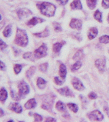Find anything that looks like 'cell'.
Here are the masks:
<instances>
[{
  "label": "cell",
  "mask_w": 109,
  "mask_h": 122,
  "mask_svg": "<svg viewBox=\"0 0 109 122\" xmlns=\"http://www.w3.org/2000/svg\"><path fill=\"white\" fill-rule=\"evenodd\" d=\"M72 85L75 89L78 90L79 91H81V90H84V86L83 84L82 83V82L79 80L78 78H76L74 77L72 81Z\"/></svg>",
  "instance_id": "cell-7"
},
{
  "label": "cell",
  "mask_w": 109,
  "mask_h": 122,
  "mask_svg": "<svg viewBox=\"0 0 109 122\" xmlns=\"http://www.w3.org/2000/svg\"><path fill=\"white\" fill-rule=\"evenodd\" d=\"M46 81L44 79L41 78V77H39V78L38 79V80H37V86H38V87H39L40 89H44L45 87V86H46Z\"/></svg>",
  "instance_id": "cell-17"
},
{
  "label": "cell",
  "mask_w": 109,
  "mask_h": 122,
  "mask_svg": "<svg viewBox=\"0 0 109 122\" xmlns=\"http://www.w3.org/2000/svg\"><path fill=\"white\" fill-rule=\"evenodd\" d=\"M0 44H1V45H0L1 50H4V48H5L6 47V43H4V42L3 41V40H1V41H0Z\"/></svg>",
  "instance_id": "cell-37"
},
{
  "label": "cell",
  "mask_w": 109,
  "mask_h": 122,
  "mask_svg": "<svg viewBox=\"0 0 109 122\" xmlns=\"http://www.w3.org/2000/svg\"><path fill=\"white\" fill-rule=\"evenodd\" d=\"M67 106L68 107V108L72 110L74 113H76L78 111V106L73 103H68Z\"/></svg>",
  "instance_id": "cell-22"
},
{
  "label": "cell",
  "mask_w": 109,
  "mask_h": 122,
  "mask_svg": "<svg viewBox=\"0 0 109 122\" xmlns=\"http://www.w3.org/2000/svg\"><path fill=\"white\" fill-rule=\"evenodd\" d=\"M100 42L102 44H108L109 42V35H103L100 37Z\"/></svg>",
  "instance_id": "cell-21"
},
{
  "label": "cell",
  "mask_w": 109,
  "mask_h": 122,
  "mask_svg": "<svg viewBox=\"0 0 109 122\" xmlns=\"http://www.w3.org/2000/svg\"><path fill=\"white\" fill-rule=\"evenodd\" d=\"M5 68H6V66H5L4 62H1V69L2 70V71H4L5 69Z\"/></svg>",
  "instance_id": "cell-41"
},
{
  "label": "cell",
  "mask_w": 109,
  "mask_h": 122,
  "mask_svg": "<svg viewBox=\"0 0 109 122\" xmlns=\"http://www.w3.org/2000/svg\"><path fill=\"white\" fill-rule=\"evenodd\" d=\"M56 109L58 111H66V107H65V105L61 101H59V102H57V104H56Z\"/></svg>",
  "instance_id": "cell-18"
},
{
  "label": "cell",
  "mask_w": 109,
  "mask_h": 122,
  "mask_svg": "<svg viewBox=\"0 0 109 122\" xmlns=\"http://www.w3.org/2000/svg\"><path fill=\"white\" fill-rule=\"evenodd\" d=\"M34 117H35V122H42V117L38 114H34Z\"/></svg>",
  "instance_id": "cell-33"
},
{
  "label": "cell",
  "mask_w": 109,
  "mask_h": 122,
  "mask_svg": "<svg viewBox=\"0 0 109 122\" xmlns=\"http://www.w3.org/2000/svg\"><path fill=\"white\" fill-rule=\"evenodd\" d=\"M27 43H28V37L25 31L20 29H18L16 33V37H15V44H17L18 46H20L25 47Z\"/></svg>",
  "instance_id": "cell-2"
},
{
  "label": "cell",
  "mask_w": 109,
  "mask_h": 122,
  "mask_svg": "<svg viewBox=\"0 0 109 122\" xmlns=\"http://www.w3.org/2000/svg\"><path fill=\"white\" fill-rule=\"evenodd\" d=\"M35 106H36V102L35 99H30L27 102L26 104L25 105V107L27 109H31L35 108Z\"/></svg>",
  "instance_id": "cell-14"
},
{
  "label": "cell",
  "mask_w": 109,
  "mask_h": 122,
  "mask_svg": "<svg viewBox=\"0 0 109 122\" xmlns=\"http://www.w3.org/2000/svg\"><path fill=\"white\" fill-rule=\"evenodd\" d=\"M0 113H1V114H0V117H2V116L4 115V111H3L2 109L0 110Z\"/></svg>",
  "instance_id": "cell-43"
},
{
  "label": "cell",
  "mask_w": 109,
  "mask_h": 122,
  "mask_svg": "<svg viewBox=\"0 0 109 122\" xmlns=\"http://www.w3.org/2000/svg\"><path fill=\"white\" fill-rule=\"evenodd\" d=\"M34 35L37 36V37H46L48 35V30L46 29H45L44 31L42 32V33H35Z\"/></svg>",
  "instance_id": "cell-27"
},
{
  "label": "cell",
  "mask_w": 109,
  "mask_h": 122,
  "mask_svg": "<svg viewBox=\"0 0 109 122\" xmlns=\"http://www.w3.org/2000/svg\"><path fill=\"white\" fill-rule=\"evenodd\" d=\"M102 6L104 8H109V0H102Z\"/></svg>",
  "instance_id": "cell-34"
},
{
  "label": "cell",
  "mask_w": 109,
  "mask_h": 122,
  "mask_svg": "<svg viewBox=\"0 0 109 122\" xmlns=\"http://www.w3.org/2000/svg\"><path fill=\"white\" fill-rule=\"evenodd\" d=\"M31 54H32L30 52L25 53V54L23 55V58H25V59H29V58L31 57Z\"/></svg>",
  "instance_id": "cell-38"
},
{
  "label": "cell",
  "mask_w": 109,
  "mask_h": 122,
  "mask_svg": "<svg viewBox=\"0 0 109 122\" xmlns=\"http://www.w3.org/2000/svg\"><path fill=\"white\" fill-rule=\"evenodd\" d=\"M68 0H57V1L61 5H65Z\"/></svg>",
  "instance_id": "cell-39"
},
{
  "label": "cell",
  "mask_w": 109,
  "mask_h": 122,
  "mask_svg": "<svg viewBox=\"0 0 109 122\" xmlns=\"http://www.w3.org/2000/svg\"><path fill=\"white\" fill-rule=\"evenodd\" d=\"M55 82L57 85H62V83H63V81H61L58 77H55Z\"/></svg>",
  "instance_id": "cell-36"
},
{
  "label": "cell",
  "mask_w": 109,
  "mask_h": 122,
  "mask_svg": "<svg viewBox=\"0 0 109 122\" xmlns=\"http://www.w3.org/2000/svg\"><path fill=\"white\" fill-rule=\"evenodd\" d=\"M61 47H62V44L60 43H56L55 44L53 45V51L54 52H59L61 50Z\"/></svg>",
  "instance_id": "cell-24"
},
{
  "label": "cell",
  "mask_w": 109,
  "mask_h": 122,
  "mask_svg": "<svg viewBox=\"0 0 109 122\" xmlns=\"http://www.w3.org/2000/svg\"><path fill=\"white\" fill-rule=\"evenodd\" d=\"M19 94L21 96H25L29 92V87L24 81L20 82L18 85Z\"/></svg>",
  "instance_id": "cell-4"
},
{
  "label": "cell",
  "mask_w": 109,
  "mask_h": 122,
  "mask_svg": "<svg viewBox=\"0 0 109 122\" xmlns=\"http://www.w3.org/2000/svg\"><path fill=\"white\" fill-rule=\"evenodd\" d=\"M43 21H44V20L43 19H42V18L34 17V18H31L30 20L27 22V25H32V26H34V25H35L37 23L42 22Z\"/></svg>",
  "instance_id": "cell-15"
},
{
  "label": "cell",
  "mask_w": 109,
  "mask_h": 122,
  "mask_svg": "<svg viewBox=\"0 0 109 122\" xmlns=\"http://www.w3.org/2000/svg\"><path fill=\"white\" fill-rule=\"evenodd\" d=\"M70 7L71 8L73 9H77V10H81L83 6H82V4L80 3V0H74L72 2V4L70 5Z\"/></svg>",
  "instance_id": "cell-12"
},
{
  "label": "cell",
  "mask_w": 109,
  "mask_h": 122,
  "mask_svg": "<svg viewBox=\"0 0 109 122\" xmlns=\"http://www.w3.org/2000/svg\"><path fill=\"white\" fill-rule=\"evenodd\" d=\"M46 122H55L56 120H55V119H53V118L48 117L46 119Z\"/></svg>",
  "instance_id": "cell-40"
},
{
  "label": "cell",
  "mask_w": 109,
  "mask_h": 122,
  "mask_svg": "<svg viewBox=\"0 0 109 122\" xmlns=\"http://www.w3.org/2000/svg\"><path fill=\"white\" fill-rule=\"evenodd\" d=\"M108 22H109V16H108Z\"/></svg>",
  "instance_id": "cell-44"
},
{
  "label": "cell",
  "mask_w": 109,
  "mask_h": 122,
  "mask_svg": "<svg viewBox=\"0 0 109 122\" xmlns=\"http://www.w3.org/2000/svg\"><path fill=\"white\" fill-rule=\"evenodd\" d=\"M8 97V93L4 87L1 89V101L4 102Z\"/></svg>",
  "instance_id": "cell-19"
},
{
  "label": "cell",
  "mask_w": 109,
  "mask_h": 122,
  "mask_svg": "<svg viewBox=\"0 0 109 122\" xmlns=\"http://www.w3.org/2000/svg\"><path fill=\"white\" fill-rule=\"evenodd\" d=\"M53 26H54V29H55V30H56V31H61V27L60 26V25L59 24H58L57 22H54L53 23Z\"/></svg>",
  "instance_id": "cell-31"
},
{
  "label": "cell",
  "mask_w": 109,
  "mask_h": 122,
  "mask_svg": "<svg viewBox=\"0 0 109 122\" xmlns=\"http://www.w3.org/2000/svg\"><path fill=\"white\" fill-rule=\"evenodd\" d=\"M94 18L98 22H102V13L99 10H97L94 14Z\"/></svg>",
  "instance_id": "cell-25"
},
{
  "label": "cell",
  "mask_w": 109,
  "mask_h": 122,
  "mask_svg": "<svg viewBox=\"0 0 109 122\" xmlns=\"http://www.w3.org/2000/svg\"><path fill=\"white\" fill-rule=\"evenodd\" d=\"M81 56H82V52L81 51H79V52H77L76 54L74 55L73 59L74 60H79V58H81Z\"/></svg>",
  "instance_id": "cell-32"
},
{
  "label": "cell",
  "mask_w": 109,
  "mask_h": 122,
  "mask_svg": "<svg viewBox=\"0 0 109 122\" xmlns=\"http://www.w3.org/2000/svg\"><path fill=\"white\" fill-rule=\"evenodd\" d=\"M67 74V71H66V66L63 64H61L59 67V75L62 79H65V76Z\"/></svg>",
  "instance_id": "cell-16"
},
{
  "label": "cell",
  "mask_w": 109,
  "mask_h": 122,
  "mask_svg": "<svg viewBox=\"0 0 109 122\" xmlns=\"http://www.w3.org/2000/svg\"><path fill=\"white\" fill-rule=\"evenodd\" d=\"M21 69H22V66L21 65H18V64H17L16 65L14 66V72H15L17 74H18V73L21 72Z\"/></svg>",
  "instance_id": "cell-30"
},
{
  "label": "cell",
  "mask_w": 109,
  "mask_h": 122,
  "mask_svg": "<svg viewBox=\"0 0 109 122\" xmlns=\"http://www.w3.org/2000/svg\"><path fill=\"white\" fill-rule=\"evenodd\" d=\"M38 6L40 10L41 13L46 16L51 17L55 14L56 7L51 3L43 2L41 4L38 5Z\"/></svg>",
  "instance_id": "cell-1"
},
{
  "label": "cell",
  "mask_w": 109,
  "mask_h": 122,
  "mask_svg": "<svg viewBox=\"0 0 109 122\" xmlns=\"http://www.w3.org/2000/svg\"><path fill=\"white\" fill-rule=\"evenodd\" d=\"M46 51H47V47L46 44H43L38 49L35 50L34 52V56L38 58H42L46 55Z\"/></svg>",
  "instance_id": "cell-3"
},
{
  "label": "cell",
  "mask_w": 109,
  "mask_h": 122,
  "mask_svg": "<svg viewBox=\"0 0 109 122\" xmlns=\"http://www.w3.org/2000/svg\"><path fill=\"white\" fill-rule=\"evenodd\" d=\"M104 110L106 111V112L107 115H108L109 116V108H108V107H105Z\"/></svg>",
  "instance_id": "cell-42"
},
{
  "label": "cell",
  "mask_w": 109,
  "mask_h": 122,
  "mask_svg": "<svg viewBox=\"0 0 109 122\" xmlns=\"http://www.w3.org/2000/svg\"><path fill=\"white\" fill-rule=\"evenodd\" d=\"M70 26L72 29H76L78 30H80L82 28V22L80 20L72 18L70 21Z\"/></svg>",
  "instance_id": "cell-6"
},
{
  "label": "cell",
  "mask_w": 109,
  "mask_h": 122,
  "mask_svg": "<svg viewBox=\"0 0 109 122\" xmlns=\"http://www.w3.org/2000/svg\"><path fill=\"white\" fill-rule=\"evenodd\" d=\"M81 66H82L81 62L78 61V62H75L74 65H73V66H72V71H76V70L79 69L80 68Z\"/></svg>",
  "instance_id": "cell-23"
},
{
  "label": "cell",
  "mask_w": 109,
  "mask_h": 122,
  "mask_svg": "<svg viewBox=\"0 0 109 122\" xmlns=\"http://www.w3.org/2000/svg\"><path fill=\"white\" fill-rule=\"evenodd\" d=\"M98 30L96 29V27H93V28H91L89 32V34H88V37L89 39H93L96 37L97 35H98Z\"/></svg>",
  "instance_id": "cell-13"
},
{
  "label": "cell",
  "mask_w": 109,
  "mask_h": 122,
  "mask_svg": "<svg viewBox=\"0 0 109 122\" xmlns=\"http://www.w3.org/2000/svg\"><path fill=\"white\" fill-rule=\"evenodd\" d=\"M96 67L98 69V70L100 72H103L105 69V65H106V62H105L104 59H98L95 62Z\"/></svg>",
  "instance_id": "cell-8"
},
{
  "label": "cell",
  "mask_w": 109,
  "mask_h": 122,
  "mask_svg": "<svg viewBox=\"0 0 109 122\" xmlns=\"http://www.w3.org/2000/svg\"><path fill=\"white\" fill-rule=\"evenodd\" d=\"M97 95H96V94L94 93V92H91L89 94V98H90V99H96L97 98Z\"/></svg>",
  "instance_id": "cell-35"
},
{
  "label": "cell",
  "mask_w": 109,
  "mask_h": 122,
  "mask_svg": "<svg viewBox=\"0 0 109 122\" xmlns=\"http://www.w3.org/2000/svg\"><path fill=\"white\" fill-rule=\"evenodd\" d=\"M10 109L11 110H12L13 111L17 113H21L23 109H22L21 106L19 105L18 103H12L10 105Z\"/></svg>",
  "instance_id": "cell-10"
},
{
  "label": "cell",
  "mask_w": 109,
  "mask_h": 122,
  "mask_svg": "<svg viewBox=\"0 0 109 122\" xmlns=\"http://www.w3.org/2000/svg\"><path fill=\"white\" fill-rule=\"evenodd\" d=\"M10 33H11V25H8L5 28L3 32V34L6 37H7L10 35Z\"/></svg>",
  "instance_id": "cell-26"
},
{
  "label": "cell",
  "mask_w": 109,
  "mask_h": 122,
  "mask_svg": "<svg viewBox=\"0 0 109 122\" xmlns=\"http://www.w3.org/2000/svg\"><path fill=\"white\" fill-rule=\"evenodd\" d=\"M57 91H58V92H59L61 95H63V96H73L72 93L70 92V89L68 87H63V88H61V89H58Z\"/></svg>",
  "instance_id": "cell-11"
},
{
  "label": "cell",
  "mask_w": 109,
  "mask_h": 122,
  "mask_svg": "<svg viewBox=\"0 0 109 122\" xmlns=\"http://www.w3.org/2000/svg\"><path fill=\"white\" fill-rule=\"evenodd\" d=\"M17 13L18 15V17L20 18H23L27 17V16H28L29 14H31V12L29 10L23 8L20 9L19 10H18Z\"/></svg>",
  "instance_id": "cell-9"
},
{
  "label": "cell",
  "mask_w": 109,
  "mask_h": 122,
  "mask_svg": "<svg viewBox=\"0 0 109 122\" xmlns=\"http://www.w3.org/2000/svg\"><path fill=\"white\" fill-rule=\"evenodd\" d=\"M97 0H87V3L88 7L90 9H94L96 5Z\"/></svg>",
  "instance_id": "cell-20"
},
{
  "label": "cell",
  "mask_w": 109,
  "mask_h": 122,
  "mask_svg": "<svg viewBox=\"0 0 109 122\" xmlns=\"http://www.w3.org/2000/svg\"><path fill=\"white\" fill-rule=\"evenodd\" d=\"M40 70L42 72H45L46 70H47V68H48V63H44V64H42L40 65L39 66Z\"/></svg>",
  "instance_id": "cell-29"
},
{
  "label": "cell",
  "mask_w": 109,
  "mask_h": 122,
  "mask_svg": "<svg viewBox=\"0 0 109 122\" xmlns=\"http://www.w3.org/2000/svg\"><path fill=\"white\" fill-rule=\"evenodd\" d=\"M89 118L93 121H102L104 118V116L100 111L96 110L89 114Z\"/></svg>",
  "instance_id": "cell-5"
},
{
  "label": "cell",
  "mask_w": 109,
  "mask_h": 122,
  "mask_svg": "<svg viewBox=\"0 0 109 122\" xmlns=\"http://www.w3.org/2000/svg\"><path fill=\"white\" fill-rule=\"evenodd\" d=\"M34 71H35V67H34V66L31 67L30 69L27 71V76L28 77H31V76L34 74Z\"/></svg>",
  "instance_id": "cell-28"
}]
</instances>
